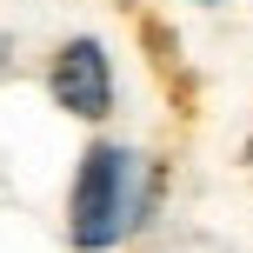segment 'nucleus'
Instances as JSON below:
<instances>
[{
    "mask_svg": "<svg viewBox=\"0 0 253 253\" xmlns=\"http://www.w3.org/2000/svg\"><path fill=\"white\" fill-rule=\"evenodd\" d=\"M147 200H153V180H147V167H140V153H126V147H87L80 180H74V207H67L74 247L80 253L120 247L126 233L140 227Z\"/></svg>",
    "mask_w": 253,
    "mask_h": 253,
    "instance_id": "nucleus-1",
    "label": "nucleus"
},
{
    "mask_svg": "<svg viewBox=\"0 0 253 253\" xmlns=\"http://www.w3.org/2000/svg\"><path fill=\"white\" fill-rule=\"evenodd\" d=\"M47 87H53V100H60L74 120H107L114 114V60H107V47L93 34L67 40V47L53 53Z\"/></svg>",
    "mask_w": 253,
    "mask_h": 253,
    "instance_id": "nucleus-2",
    "label": "nucleus"
},
{
    "mask_svg": "<svg viewBox=\"0 0 253 253\" xmlns=\"http://www.w3.org/2000/svg\"><path fill=\"white\" fill-rule=\"evenodd\" d=\"M247 167H253V133H247Z\"/></svg>",
    "mask_w": 253,
    "mask_h": 253,
    "instance_id": "nucleus-3",
    "label": "nucleus"
},
{
    "mask_svg": "<svg viewBox=\"0 0 253 253\" xmlns=\"http://www.w3.org/2000/svg\"><path fill=\"white\" fill-rule=\"evenodd\" d=\"M207 7H213V0H207Z\"/></svg>",
    "mask_w": 253,
    "mask_h": 253,
    "instance_id": "nucleus-4",
    "label": "nucleus"
}]
</instances>
